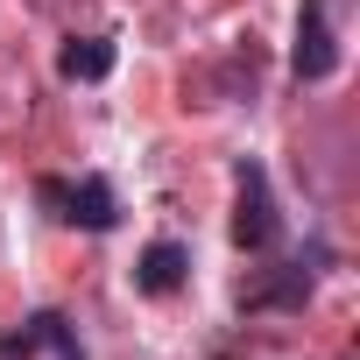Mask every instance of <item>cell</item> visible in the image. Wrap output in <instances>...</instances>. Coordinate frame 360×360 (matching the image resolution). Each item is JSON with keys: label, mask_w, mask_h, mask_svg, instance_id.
<instances>
[{"label": "cell", "mask_w": 360, "mask_h": 360, "mask_svg": "<svg viewBox=\"0 0 360 360\" xmlns=\"http://www.w3.org/2000/svg\"><path fill=\"white\" fill-rule=\"evenodd\" d=\"M113 36H71L64 50H57V78L64 85H99V78H113Z\"/></svg>", "instance_id": "52a82bcc"}, {"label": "cell", "mask_w": 360, "mask_h": 360, "mask_svg": "<svg viewBox=\"0 0 360 360\" xmlns=\"http://www.w3.org/2000/svg\"><path fill=\"white\" fill-rule=\"evenodd\" d=\"M36 353H57V360H85V346H78V332H71V318H57V311H29L8 339H0V360H36Z\"/></svg>", "instance_id": "277c9868"}, {"label": "cell", "mask_w": 360, "mask_h": 360, "mask_svg": "<svg viewBox=\"0 0 360 360\" xmlns=\"http://www.w3.org/2000/svg\"><path fill=\"white\" fill-rule=\"evenodd\" d=\"M290 71H297L304 85H318V78L339 71V29H332V15H325V0H297V50H290Z\"/></svg>", "instance_id": "3957f363"}, {"label": "cell", "mask_w": 360, "mask_h": 360, "mask_svg": "<svg viewBox=\"0 0 360 360\" xmlns=\"http://www.w3.org/2000/svg\"><path fill=\"white\" fill-rule=\"evenodd\" d=\"M36 205L78 233H113L120 226V191L106 176H36Z\"/></svg>", "instance_id": "6da1fadb"}, {"label": "cell", "mask_w": 360, "mask_h": 360, "mask_svg": "<svg viewBox=\"0 0 360 360\" xmlns=\"http://www.w3.org/2000/svg\"><path fill=\"white\" fill-rule=\"evenodd\" d=\"M233 248L240 255L283 248V212H276V191H269V169L255 155H240V169H233Z\"/></svg>", "instance_id": "7a4b0ae2"}, {"label": "cell", "mask_w": 360, "mask_h": 360, "mask_svg": "<svg viewBox=\"0 0 360 360\" xmlns=\"http://www.w3.org/2000/svg\"><path fill=\"white\" fill-rule=\"evenodd\" d=\"M240 304L248 311H304L311 304V262L297 255V262H276L255 290H240Z\"/></svg>", "instance_id": "8992f818"}, {"label": "cell", "mask_w": 360, "mask_h": 360, "mask_svg": "<svg viewBox=\"0 0 360 360\" xmlns=\"http://www.w3.org/2000/svg\"><path fill=\"white\" fill-rule=\"evenodd\" d=\"M184 276H191V248H184V240H148V248L134 255V290H141V297H176Z\"/></svg>", "instance_id": "5b68a950"}]
</instances>
